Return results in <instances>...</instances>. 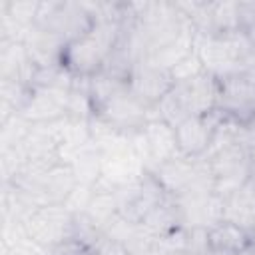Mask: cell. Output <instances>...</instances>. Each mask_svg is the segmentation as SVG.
<instances>
[{"label": "cell", "instance_id": "21", "mask_svg": "<svg viewBox=\"0 0 255 255\" xmlns=\"http://www.w3.org/2000/svg\"><path fill=\"white\" fill-rule=\"evenodd\" d=\"M92 197H94V187L78 183V185L74 187V191L68 195V199L64 201V207H66L74 217H76V215H84L86 209H88V205H90V201H92Z\"/></svg>", "mask_w": 255, "mask_h": 255}, {"label": "cell", "instance_id": "8", "mask_svg": "<svg viewBox=\"0 0 255 255\" xmlns=\"http://www.w3.org/2000/svg\"><path fill=\"white\" fill-rule=\"evenodd\" d=\"M225 120L223 112L217 108L209 114L203 116H191L177 124L175 129V139H177V149L185 157H201L207 153L211 147V141L215 137V131L219 124Z\"/></svg>", "mask_w": 255, "mask_h": 255}, {"label": "cell", "instance_id": "9", "mask_svg": "<svg viewBox=\"0 0 255 255\" xmlns=\"http://www.w3.org/2000/svg\"><path fill=\"white\" fill-rule=\"evenodd\" d=\"M145 173L147 171H145L141 159L137 157V153L133 151V147L129 143V135H126L122 141H118L112 147L102 151V175H100V179L108 181L116 189L126 185V183L141 179Z\"/></svg>", "mask_w": 255, "mask_h": 255}, {"label": "cell", "instance_id": "1", "mask_svg": "<svg viewBox=\"0 0 255 255\" xmlns=\"http://www.w3.org/2000/svg\"><path fill=\"white\" fill-rule=\"evenodd\" d=\"M124 20H96L80 38L66 44L62 64L76 78H92L100 74L122 36Z\"/></svg>", "mask_w": 255, "mask_h": 255}, {"label": "cell", "instance_id": "5", "mask_svg": "<svg viewBox=\"0 0 255 255\" xmlns=\"http://www.w3.org/2000/svg\"><path fill=\"white\" fill-rule=\"evenodd\" d=\"M94 114H98L102 120H106L110 126L124 133H133L141 129L149 120L157 118L155 106H149L143 100H139L129 90V86H124L118 94H114L110 100L98 106Z\"/></svg>", "mask_w": 255, "mask_h": 255}, {"label": "cell", "instance_id": "7", "mask_svg": "<svg viewBox=\"0 0 255 255\" xmlns=\"http://www.w3.org/2000/svg\"><path fill=\"white\" fill-rule=\"evenodd\" d=\"M217 110L235 122L253 124L255 122V78L247 74H235L219 80Z\"/></svg>", "mask_w": 255, "mask_h": 255}, {"label": "cell", "instance_id": "10", "mask_svg": "<svg viewBox=\"0 0 255 255\" xmlns=\"http://www.w3.org/2000/svg\"><path fill=\"white\" fill-rule=\"evenodd\" d=\"M128 86L139 100L155 106L173 88V78L169 70L143 58L131 66L128 74Z\"/></svg>", "mask_w": 255, "mask_h": 255}, {"label": "cell", "instance_id": "26", "mask_svg": "<svg viewBox=\"0 0 255 255\" xmlns=\"http://www.w3.org/2000/svg\"><path fill=\"white\" fill-rule=\"evenodd\" d=\"M251 245L255 247V227H253V231H251Z\"/></svg>", "mask_w": 255, "mask_h": 255}, {"label": "cell", "instance_id": "15", "mask_svg": "<svg viewBox=\"0 0 255 255\" xmlns=\"http://www.w3.org/2000/svg\"><path fill=\"white\" fill-rule=\"evenodd\" d=\"M223 221H229L251 235L255 227V189L249 181L241 189L223 197Z\"/></svg>", "mask_w": 255, "mask_h": 255}, {"label": "cell", "instance_id": "20", "mask_svg": "<svg viewBox=\"0 0 255 255\" xmlns=\"http://www.w3.org/2000/svg\"><path fill=\"white\" fill-rule=\"evenodd\" d=\"M38 8H40V2H32V0H2L0 2V14L10 18L14 24H18L24 30H28L36 22Z\"/></svg>", "mask_w": 255, "mask_h": 255}, {"label": "cell", "instance_id": "16", "mask_svg": "<svg viewBox=\"0 0 255 255\" xmlns=\"http://www.w3.org/2000/svg\"><path fill=\"white\" fill-rule=\"evenodd\" d=\"M249 243L251 235L229 221H219L209 229V247L219 255H235L243 251Z\"/></svg>", "mask_w": 255, "mask_h": 255}, {"label": "cell", "instance_id": "6", "mask_svg": "<svg viewBox=\"0 0 255 255\" xmlns=\"http://www.w3.org/2000/svg\"><path fill=\"white\" fill-rule=\"evenodd\" d=\"M34 24L60 36L68 44L84 36L94 26V20L82 2H40Z\"/></svg>", "mask_w": 255, "mask_h": 255}, {"label": "cell", "instance_id": "14", "mask_svg": "<svg viewBox=\"0 0 255 255\" xmlns=\"http://www.w3.org/2000/svg\"><path fill=\"white\" fill-rule=\"evenodd\" d=\"M36 66L28 56L24 42L18 40H0V78L14 80L32 88Z\"/></svg>", "mask_w": 255, "mask_h": 255}, {"label": "cell", "instance_id": "18", "mask_svg": "<svg viewBox=\"0 0 255 255\" xmlns=\"http://www.w3.org/2000/svg\"><path fill=\"white\" fill-rule=\"evenodd\" d=\"M84 215L98 231H104V227L118 215L116 191H96L94 189V197Z\"/></svg>", "mask_w": 255, "mask_h": 255}, {"label": "cell", "instance_id": "25", "mask_svg": "<svg viewBox=\"0 0 255 255\" xmlns=\"http://www.w3.org/2000/svg\"><path fill=\"white\" fill-rule=\"evenodd\" d=\"M135 255H161L157 249H147V251H141V253H135Z\"/></svg>", "mask_w": 255, "mask_h": 255}, {"label": "cell", "instance_id": "2", "mask_svg": "<svg viewBox=\"0 0 255 255\" xmlns=\"http://www.w3.org/2000/svg\"><path fill=\"white\" fill-rule=\"evenodd\" d=\"M217 96L219 80L209 72H201L195 78L175 82L173 88L155 104V112L159 120L175 128L191 116L213 112L217 108Z\"/></svg>", "mask_w": 255, "mask_h": 255}, {"label": "cell", "instance_id": "22", "mask_svg": "<svg viewBox=\"0 0 255 255\" xmlns=\"http://www.w3.org/2000/svg\"><path fill=\"white\" fill-rule=\"evenodd\" d=\"M169 72H171V78H173V84H175V82H183V80L195 78V76H199V74L205 72V70H203V64H201L199 56H197L195 50H193V52H191L189 56H185L179 64H175Z\"/></svg>", "mask_w": 255, "mask_h": 255}, {"label": "cell", "instance_id": "11", "mask_svg": "<svg viewBox=\"0 0 255 255\" xmlns=\"http://www.w3.org/2000/svg\"><path fill=\"white\" fill-rule=\"evenodd\" d=\"M70 90L34 86L28 94L20 116L30 124H52L68 118Z\"/></svg>", "mask_w": 255, "mask_h": 255}, {"label": "cell", "instance_id": "13", "mask_svg": "<svg viewBox=\"0 0 255 255\" xmlns=\"http://www.w3.org/2000/svg\"><path fill=\"white\" fill-rule=\"evenodd\" d=\"M22 42H24V46L28 50V56L34 62L36 68H48V66L62 64L64 50H66V40H62L60 36L32 24L26 30Z\"/></svg>", "mask_w": 255, "mask_h": 255}, {"label": "cell", "instance_id": "23", "mask_svg": "<svg viewBox=\"0 0 255 255\" xmlns=\"http://www.w3.org/2000/svg\"><path fill=\"white\" fill-rule=\"evenodd\" d=\"M90 253H94V255H129V251L120 241H116L104 233H100L98 239L92 243Z\"/></svg>", "mask_w": 255, "mask_h": 255}, {"label": "cell", "instance_id": "19", "mask_svg": "<svg viewBox=\"0 0 255 255\" xmlns=\"http://www.w3.org/2000/svg\"><path fill=\"white\" fill-rule=\"evenodd\" d=\"M241 30L239 2H211L209 34H227Z\"/></svg>", "mask_w": 255, "mask_h": 255}, {"label": "cell", "instance_id": "24", "mask_svg": "<svg viewBox=\"0 0 255 255\" xmlns=\"http://www.w3.org/2000/svg\"><path fill=\"white\" fill-rule=\"evenodd\" d=\"M239 24L241 30L255 28V2H239Z\"/></svg>", "mask_w": 255, "mask_h": 255}, {"label": "cell", "instance_id": "27", "mask_svg": "<svg viewBox=\"0 0 255 255\" xmlns=\"http://www.w3.org/2000/svg\"><path fill=\"white\" fill-rule=\"evenodd\" d=\"M167 255H189V253H185V251H177V253H167Z\"/></svg>", "mask_w": 255, "mask_h": 255}, {"label": "cell", "instance_id": "17", "mask_svg": "<svg viewBox=\"0 0 255 255\" xmlns=\"http://www.w3.org/2000/svg\"><path fill=\"white\" fill-rule=\"evenodd\" d=\"M74 173H76V179L78 183L82 185H90L94 187L96 181L100 179L102 175V151L94 145V141L90 145H86L76 157L74 161L70 163Z\"/></svg>", "mask_w": 255, "mask_h": 255}, {"label": "cell", "instance_id": "3", "mask_svg": "<svg viewBox=\"0 0 255 255\" xmlns=\"http://www.w3.org/2000/svg\"><path fill=\"white\" fill-rule=\"evenodd\" d=\"M22 229L28 239L44 249H58L60 245L72 241L74 235V215L58 205H42L36 207L22 223Z\"/></svg>", "mask_w": 255, "mask_h": 255}, {"label": "cell", "instance_id": "12", "mask_svg": "<svg viewBox=\"0 0 255 255\" xmlns=\"http://www.w3.org/2000/svg\"><path fill=\"white\" fill-rule=\"evenodd\" d=\"M155 181L171 195H179L185 189L193 185V181L199 175V157H185V155H175L173 159L161 163L151 171Z\"/></svg>", "mask_w": 255, "mask_h": 255}, {"label": "cell", "instance_id": "4", "mask_svg": "<svg viewBox=\"0 0 255 255\" xmlns=\"http://www.w3.org/2000/svg\"><path fill=\"white\" fill-rule=\"evenodd\" d=\"M129 143L137 153V157L141 159L147 173H151L161 163L179 155L175 129L159 118L149 120L141 129L129 133Z\"/></svg>", "mask_w": 255, "mask_h": 255}]
</instances>
